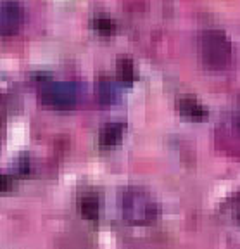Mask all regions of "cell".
I'll return each instance as SVG.
<instances>
[{
  "mask_svg": "<svg viewBox=\"0 0 240 249\" xmlns=\"http://www.w3.org/2000/svg\"><path fill=\"white\" fill-rule=\"evenodd\" d=\"M121 214L124 220L135 225L152 223L159 214V204L155 197L143 187H126L118 197Z\"/></svg>",
  "mask_w": 240,
  "mask_h": 249,
  "instance_id": "6da1fadb",
  "label": "cell"
},
{
  "mask_svg": "<svg viewBox=\"0 0 240 249\" xmlns=\"http://www.w3.org/2000/svg\"><path fill=\"white\" fill-rule=\"evenodd\" d=\"M178 111L182 113V116L189 118V120H194V121H202L207 118V109H206V106H202L201 102L194 97L180 99Z\"/></svg>",
  "mask_w": 240,
  "mask_h": 249,
  "instance_id": "8992f818",
  "label": "cell"
},
{
  "mask_svg": "<svg viewBox=\"0 0 240 249\" xmlns=\"http://www.w3.org/2000/svg\"><path fill=\"white\" fill-rule=\"evenodd\" d=\"M78 210L82 213L83 218L95 222L99 218V199L93 192H83L78 197Z\"/></svg>",
  "mask_w": 240,
  "mask_h": 249,
  "instance_id": "52a82bcc",
  "label": "cell"
},
{
  "mask_svg": "<svg viewBox=\"0 0 240 249\" xmlns=\"http://www.w3.org/2000/svg\"><path fill=\"white\" fill-rule=\"evenodd\" d=\"M97 93H99L101 102H104V104H111V102L116 101L118 93H120V87H118V83L114 82L113 78L102 76L101 80H99Z\"/></svg>",
  "mask_w": 240,
  "mask_h": 249,
  "instance_id": "ba28073f",
  "label": "cell"
},
{
  "mask_svg": "<svg viewBox=\"0 0 240 249\" xmlns=\"http://www.w3.org/2000/svg\"><path fill=\"white\" fill-rule=\"evenodd\" d=\"M232 213H233V216H235L237 222L240 223V194L233 197V201H232Z\"/></svg>",
  "mask_w": 240,
  "mask_h": 249,
  "instance_id": "7c38bea8",
  "label": "cell"
},
{
  "mask_svg": "<svg viewBox=\"0 0 240 249\" xmlns=\"http://www.w3.org/2000/svg\"><path fill=\"white\" fill-rule=\"evenodd\" d=\"M92 26H93V30L97 31L99 35H102V36L113 35L114 30H116V23H114V19L113 18H109V16H105V14L95 16L93 21H92Z\"/></svg>",
  "mask_w": 240,
  "mask_h": 249,
  "instance_id": "30bf717a",
  "label": "cell"
},
{
  "mask_svg": "<svg viewBox=\"0 0 240 249\" xmlns=\"http://www.w3.org/2000/svg\"><path fill=\"white\" fill-rule=\"evenodd\" d=\"M235 121H237V124L240 126V109L237 111V114H235Z\"/></svg>",
  "mask_w": 240,
  "mask_h": 249,
  "instance_id": "5bb4252c",
  "label": "cell"
},
{
  "mask_svg": "<svg viewBox=\"0 0 240 249\" xmlns=\"http://www.w3.org/2000/svg\"><path fill=\"white\" fill-rule=\"evenodd\" d=\"M40 101L47 107L68 111L73 109L78 102V89L71 82L49 80L40 85Z\"/></svg>",
  "mask_w": 240,
  "mask_h": 249,
  "instance_id": "3957f363",
  "label": "cell"
},
{
  "mask_svg": "<svg viewBox=\"0 0 240 249\" xmlns=\"http://www.w3.org/2000/svg\"><path fill=\"white\" fill-rule=\"evenodd\" d=\"M4 118H5V107L2 104V101H0V124L4 123Z\"/></svg>",
  "mask_w": 240,
  "mask_h": 249,
  "instance_id": "4fadbf2b",
  "label": "cell"
},
{
  "mask_svg": "<svg viewBox=\"0 0 240 249\" xmlns=\"http://www.w3.org/2000/svg\"><path fill=\"white\" fill-rule=\"evenodd\" d=\"M124 133V123H120V121H113V123H105L101 128V133H99V145L102 149H109L116 145L121 140Z\"/></svg>",
  "mask_w": 240,
  "mask_h": 249,
  "instance_id": "5b68a950",
  "label": "cell"
},
{
  "mask_svg": "<svg viewBox=\"0 0 240 249\" xmlns=\"http://www.w3.org/2000/svg\"><path fill=\"white\" fill-rule=\"evenodd\" d=\"M14 187V178L7 173H0V192H9Z\"/></svg>",
  "mask_w": 240,
  "mask_h": 249,
  "instance_id": "8fae6325",
  "label": "cell"
},
{
  "mask_svg": "<svg viewBox=\"0 0 240 249\" xmlns=\"http://www.w3.org/2000/svg\"><path fill=\"white\" fill-rule=\"evenodd\" d=\"M116 71H118V78L120 82L123 83H133L137 78V68L135 62H133L132 57L128 55H120L116 62Z\"/></svg>",
  "mask_w": 240,
  "mask_h": 249,
  "instance_id": "9c48e42d",
  "label": "cell"
},
{
  "mask_svg": "<svg viewBox=\"0 0 240 249\" xmlns=\"http://www.w3.org/2000/svg\"><path fill=\"white\" fill-rule=\"evenodd\" d=\"M199 55L207 70L221 71L230 66L233 57L232 42L223 30L209 28L199 36Z\"/></svg>",
  "mask_w": 240,
  "mask_h": 249,
  "instance_id": "7a4b0ae2",
  "label": "cell"
},
{
  "mask_svg": "<svg viewBox=\"0 0 240 249\" xmlns=\"http://www.w3.org/2000/svg\"><path fill=\"white\" fill-rule=\"evenodd\" d=\"M26 18L24 7L17 0L0 2V35H14L21 30Z\"/></svg>",
  "mask_w": 240,
  "mask_h": 249,
  "instance_id": "277c9868",
  "label": "cell"
}]
</instances>
